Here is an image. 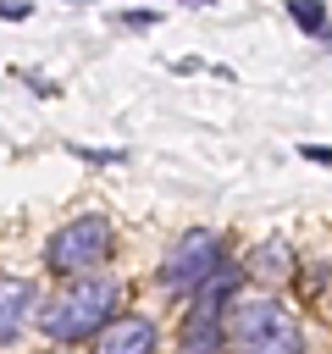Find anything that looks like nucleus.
I'll list each match as a JSON object with an SVG mask.
<instances>
[{
  "mask_svg": "<svg viewBox=\"0 0 332 354\" xmlns=\"http://www.w3.org/2000/svg\"><path fill=\"white\" fill-rule=\"evenodd\" d=\"M227 343H232V354H304L299 321L271 293H232V304H227Z\"/></svg>",
  "mask_w": 332,
  "mask_h": 354,
  "instance_id": "nucleus-1",
  "label": "nucleus"
},
{
  "mask_svg": "<svg viewBox=\"0 0 332 354\" xmlns=\"http://www.w3.org/2000/svg\"><path fill=\"white\" fill-rule=\"evenodd\" d=\"M116 299H122L116 277H100V271H89V277H66V288H61V293L44 304L39 326H44L55 343H77V337H94V332L111 321Z\"/></svg>",
  "mask_w": 332,
  "mask_h": 354,
  "instance_id": "nucleus-2",
  "label": "nucleus"
},
{
  "mask_svg": "<svg viewBox=\"0 0 332 354\" xmlns=\"http://www.w3.org/2000/svg\"><path fill=\"white\" fill-rule=\"evenodd\" d=\"M111 260V221L105 216H77L44 243V266L55 277H89Z\"/></svg>",
  "mask_w": 332,
  "mask_h": 354,
  "instance_id": "nucleus-3",
  "label": "nucleus"
},
{
  "mask_svg": "<svg viewBox=\"0 0 332 354\" xmlns=\"http://www.w3.org/2000/svg\"><path fill=\"white\" fill-rule=\"evenodd\" d=\"M216 271H221V232H210V227L183 232V238L172 243V254L160 260V282H166V288H199V282H210Z\"/></svg>",
  "mask_w": 332,
  "mask_h": 354,
  "instance_id": "nucleus-4",
  "label": "nucleus"
},
{
  "mask_svg": "<svg viewBox=\"0 0 332 354\" xmlns=\"http://www.w3.org/2000/svg\"><path fill=\"white\" fill-rule=\"evenodd\" d=\"M94 337V354H155V321L144 315H111Z\"/></svg>",
  "mask_w": 332,
  "mask_h": 354,
  "instance_id": "nucleus-5",
  "label": "nucleus"
},
{
  "mask_svg": "<svg viewBox=\"0 0 332 354\" xmlns=\"http://www.w3.org/2000/svg\"><path fill=\"white\" fill-rule=\"evenodd\" d=\"M33 304H39V293L28 277H0V343H17L28 332Z\"/></svg>",
  "mask_w": 332,
  "mask_h": 354,
  "instance_id": "nucleus-6",
  "label": "nucleus"
},
{
  "mask_svg": "<svg viewBox=\"0 0 332 354\" xmlns=\"http://www.w3.org/2000/svg\"><path fill=\"white\" fill-rule=\"evenodd\" d=\"M249 271H255V277H266V282L288 277V271H293V249H288V238H266V243L249 254Z\"/></svg>",
  "mask_w": 332,
  "mask_h": 354,
  "instance_id": "nucleus-7",
  "label": "nucleus"
},
{
  "mask_svg": "<svg viewBox=\"0 0 332 354\" xmlns=\"http://www.w3.org/2000/svg\"><path fill=\"white\" fill-rule=\"evenodd\" d=\"M282 6H288V17H293L304 33H321V28H326V11H321L315 0H282Z\"/></svg>",
  "mask_w": 332,
  "mask_h": 354,
  "instance_id": "nucleus-8",
  "label": "nucleus"
},
{
  "mask_svg": "<svg viewBox=\"0 0 332 354\" xmlns=\"http://www.w3.org/2000/svg\"><path fill=\"white\" fill-rule=\"evenodd\" d=\"M28 11H33L28 0H22V6H17V0H0V17H11V22H17V17H28Z\"/></svg>",
  "mask_w": 332,
  "mask_h": 354,
  "instance_id": "nucleus-9",
  "label": "nucleus"
},
{
  "mask_svg": "<svg viewBox=\"0 0 332 354\" xmlns=\"http://www.w3.org/2000/svg\"><path fill=\"white\" fill-rule=\"evenodd\" d=\"M188 6H210V0H188Z\"/></svg>",
  "mask_w": 332,
  "mask_h": 354,
  "instance_id": "nucleus-10",
  "label": "nucleus"
}]
</instances>
